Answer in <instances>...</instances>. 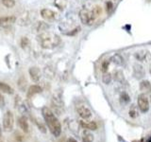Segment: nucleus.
<instances>
[{
    "label": "nucleus",
    "instance_id": "1",
    "mask_svg": "<svg viewBox=\"0 0 151 142\" xmlns=\"http://www.w3.org/2000/svg\"><path fill=\"white\" fill-rule=\"evenodd\" d=\"M42 114L45 117V120L47 126H48L50 132L55 136H59L61 133V126L59 120L54 115V113L48 107H44L42 109Z\"/></svg>",
    "mask_w": 151,
    "mask_h": 142
},
{
    "label": "nucleus",
    "instance_id": "2",
    "mask_svg": "<svg viewBox=\"0 0 151 142\" xmlns=\"http://www.w3.org/2000/svg\"><path fill=\"white\" fill-rule=\"evenodd\" d=\"M38 39H39L42 47H44V49H53V47L58 46L60 43V37L50 32L42 33L38 37Z\"/></svg>",
    "mask_w": 151,
    "mask_h": 142
},
{
    "label": "nucleus",
    "instance_id": "3",
    "mask_svg": "<svg viewBox=\"0 0 151 142\" xmlns=\"http://www.w3.org/2000/svg\"><path fill=\"white\" fill-rule=\"evenodd\" d=\"M79 18L81 22L86 26H92L96 19L93 11H89L87 9H82L79 12Z\"/></svg>",
    "mask_w": 151,
    "mask_h": 142
},
{
    "label": "nucleus",
    "instance_id": "4",
    "mask_svg": "<svg viewBox=\"0 0 151 142\" xmlns=\"http://www.w3.org/2000/svg\"><path fill=\"white\" fill-rule=\"evenodd\" d=\"M14 124L13 115L11 111H7L3 117V127L6 131H12Z\"/></svg>",
    "mask_w": 151,
    "mask_h": 142
},
{
    "label": "nucleus",
    "instance_id": "5",
    "mask_svg": "<svg viewBox=\"0 0 151 142\" xmlns=\"http://www.w3.org/2000/svg\"><path fill=\"white\" fill-rule=\"evenodd\" d=\"M138 108L140 109L141 112L145 113L148 111L149 109V101H148V99L146 98L145 95L144 94H141L140 96L138 97Z\"/></svg>",
    "mask_w": 151,
    "mask_h": 142
},
{
    "label": "nucleus",
    "instance_id": "6",
    "mask_svg": "<svg viewBox=\"0 0 151 142\" xmlns=\"http://www.w3.org/2000/svg\"><path fill=\"white\" fill-rule=\"evenodd\" d=\"M77 112L78 113L79 117L84 120H88L92 117V111L85 105H78L77 107Z\"/></svg>",
    "mask_w": 151,
    "mask_h": 142
},
{
    "label": "nucleus",
    "instance_id": "7",
    "mask_svg": "<svg viewBox=\"0 0 151 142\" xmlns=\"http://www.w3.org/2000/svg\"><path fill=\"white\" fill-rule=\"evenodd\" d=\"M28 72H29V75H30V78L33 82H39L40 79H41V71L40 69L36 67V66H33V67H30L29 70H28Z\"/></svg>",
    "mask_w": 151,
    "mask_h": 142
},
{
    "label": "nucleus",
    "instance_id": "8",
    "mask_svg": "<svg viewBox=\"0 0 151 142\" xmlns=\"http://www.w3.org/2000/svg\"><path fill=\"white\" fill-rule=\"evenodd\" d=\"M56 12L49 9H42L41 11V16L45 20H53L56 17Z\"/></svg>",
    "mask_w": 151,
    "mask_h": 142
},
{
    "label": "nucleus",
    "instance_id": "9",
    "mask_svg": "<svg viewBox=\"0 0 151 142\" xmlns=\"http://www.w3.org/2000/svg\"><path fill=\"white\" fill-rule=\"evenodd\" d=\"M80 125L83 129L87 130H96L97 125L94 121H87V120H80Z\"/></svg>",
    "mask_w": 151,
    "mask_h": 142
},
{
    "label": "nucleus",
    "instance_id": "10",
    "mask_svg": "<svg viewBox=\"0 0 151 142\" xmlns=\"http://www.w3.org/2000/svg\"><path fill=\"white\" fill-rule=\"evenodd\" d=\"M15 16H3L0 17V26H8L12 25L15 22Z\"/></svg>",
    "mask_w": 151,
    "mask_h": 142
},
{
    "label": "nucleus",
    "instance_id": "11",
    "mask_svg": "<svg viewBox=\"0 0 151 142\" xmlns=\"http://www.w3.org/2000/svg\"><path fill=\"white\" fill-rule=\"evenodd\" d=\"M18 123H19V126H20L23 132L28 133V131H29V127H28V122H27V120L26 117H21L19 118Z\"/></svg>",
    "mask_w": 151,
    "mask_h": 142
},
{
    "label": "nucleus",
    "instance_id": "12",
    "mask_svg": "<svg viewBox=\"0 0 151 142\" xmlns=\"http://www.w3.org/2000/svg\"><path fill=\"white\" fill-rule=\"evenodd\" d=\"M42 92V87L39 86V85H31V86L28 88V91H27V97L29 98V97H32V96H34V95L36 94H39Z\"/></svg>",
    "mask_w": 151,
    "mask_h": 142
},
{
    "label": "nucleus",
    "instance_id": "13",
    "mask_svg": "<svg viewBox=\"0 0 151 142\" xmlns=\"http://www.w3.org/2000/svg\"><path fill=\"white\" fill-rule=\"evenodd\" d=\"M133 73L136 78H138V79L143 78L145 76V70L143 68V66L140 64H135L134 69H133Z\"/></svg>",
    "mask_w": 151,
    "mask_h": 142
},
{
    "label": "nucleus",
    "instance_id": "14",
    "mask_svg": "<svg viewBox=\"0 0 151 142\" xmlns=\"http://www.w3.org/2000/svg\"><path fill=\"white\" fill-rule=\"evenodd\" d=\"M149 56V52L146 50H141L135 53V58L140 62H145Z\"/></svg>",
    "mask_w": 151,
    "mask_h": 142
},
{
    "label": "nucleus",
    "instance_id": "15",
    "mask_svg": "<svg viewBox=\"0 0 151 142\" xmlns=\"http://www.w3.org/2000/svg\"><path fill=\"white\" fill-rule=\"evenodd\" d=\"M140 89L141 91L145 92V93H149L151 92V83L148 80H143L140 83Z\"/></svg>",
    "mask_w": 151,
    "mask_h": 142
},
{
    "label": "nucleus",
    "instance_id": "16",
    "mask_svg": "<svg viewBox=\"0 0 151 142\" xmlns=\"http://www.w3.org/2000/svg\"><path fill=\"white\" fill-rule=\"evenodd\" d=\"M93 135L87 129H85L82 134V142H93Z\"/></svg>",
    "mask_w": 151,
    "mask_h": 142
},
{
    "label": "nucleus",
    "instance_id": "17",
    "mask_svg": "<svg viewBox=\"0 0 151 142\" xmlns=\"http://www.w3.org/2000/svg\"><path fill=\"white\" fill-rule=\"evenodd\" d=\"M0 91L3 92V93H7V94H12L13 89L9 86V84L0 82Z\"/></svg>",
    "mask_w": 151,
    "mask_h": 142
},
{
    "label": "nucleus",
    "instance_id": "18",
    "mask_svg": "<svg viewBox=\"0 0 151 142\" xmlns=\"http://www.w3.org/2000/svg\"><path fill=\"white\" fill-rule=\"evenodd\" d=\"M68 4V0H54V5L60 11L66 8Z\"/></svg>",
    "mask_w": 151,
    "mask_h": 142
},
{
    "label": "nucleus",
    "instance_id": "19",
    "mask_svg": "<svg viewBox=\"0 0 151 142\" xmlns=\"http://www.w3.org/2000/svg\"><path fill=\"white\" fill-rule=\"evenodd\" d=\"M111 61H112V63H114L117 65H122L123 64H124V59H123V57L120 54L113 55L111 57Z\"/></svg>",
    "mask_w": 151,
    "mask_h": 142
},
{
    "label": "nucleus",
    "instance_id": "20",
    "mask_svg": "<svg viewBox=\"0 0 151 142\" xmlns=\"http://www.w3.org/2000/svg\"><path fill=\"white\" fill-rule=\"evenodd\" d=\"M102 80H103V83H105V84H109V83H111V75L110 73H104L103 76H102Z\"/></svg>",
    "mask_w": 151,
    "mask_h": 142
},
{
    "label": "nucleus",
    "instance_id": "21",
    "mask_svg": "<svg viewBox=\"0 0 151 142\" xmlns=\"http://www.w3.org/2000/svg\"><path fill=\"white\" fill-rule=\"evenodd\" d=\"M1 1L4 6L7 8H12L15 5V1L14 0H1Z\"/></svg>",
    "mask_w": 151,
    "mask_h": 142
},
{
    "label": "nucleus",
    "instance_id": "22",
    "mask_svg": "<svg viewBox=\"0 0 151 142\" xmlns=\"http://www.w3.org/2000/svg\"><path fill=\"white\" fill-rule=\"evenodd\" d=\"M93 14L96 15V17L97 18L99 15H101V13H102V9L100 6H96V7H93V9H92Z\"/></svg>",
    "mask_w": 151,
    "mask_h": 142
},
{
    "label": "nucleus",
    "instance_id": "23",
    "mask_svg": "<svg viewBox=\"0 0 151 142\" xmlns=\"http://www.w3.org/2000/svg\"><path fill=\"white\" fill-rule=\"evenodd\" d=\"M129 117H132V118H135L137 116H138V112H137L135 106H132V107L129 109Z\"/></svg>",
    "mask_w": 151,
    "mask_h": 142
},
{
    "label": "nucleus",
    "instance_id": "24",
    "mask_svg": "<svg viewBox=\"0 0 151 142\" xmlns=\"http://www.w3.org/2000/svg\"><path fill=\"white\" fill-rule=\"evenodd\" d=\"M114 79L117 80V82H122L124 80V75L121 72V71H116L114 73Z\"/></svg>",
    "mask_w": 151,
    "mask_h": 142
},
{
    "label": "nucleus",
    "instance_id": "25",
    "mask_svg": "<svg viewBox=\"0 0 151 142\" xmlns=\"http://www.w3.org/2000/svg\"><path fill=\"white\" fill-rule=\"evenodd\" d=\"M120 99H121V102H123V103H129V101H130L129 96L127 93H123L121 95V98Z\"/></svg>",
    "mask_w": 151,
    "mask_h": 142
},
{
    "label": "nucleus",
    "instance_id": "26",
    "mask_svg": "<svg viewBox=\"0 0 151 142\" xmlns=\"http://www.w3.org/2000/svg\"><path fill=\"white\" fill-rule=\"evenodd\" d=\"M101 68H102V72L103 73L108 72V68H109V62L108 61H103L102 62Z\"/></svg>",
    "mask_w": 151,
    "mask_h": 142
},
{
    "label": "nucleus",
    "instance_id": "27",
    "mask_svg": "<svg viewBox=\"0 0 151 142\" xmlns=\"http://www.w3.org/2000/svg\"><path fill=\"white\" fill-rule=\"evenodd\" d=\"M112 9H113V4L111 2V1H108L106 3V11L107 12H110L112 11Z\"/></svg>",
    "mask_w": 151,
    "mask_h": 142
},
{
    "label": "nucleus",
    "instance_id": "28",
    "mask_svg": "<svg viewBox=\"0 0 151 142\" xmlns=\"http://www.w3.org/2000/svg\"><path fill=\"white\" fill-rule=\"evenodd\" d=\"M28 45V40H27V37H24L23 39H22V41H21V46H22V47H25V46H27Z\"/></svg>",
    "mask_w": 151,
    "mask_h": 142
},
{
    "label": "nucleus",
    "instance_id": "29",
    "mask_svg": "<svg viewBox=\"0 0 151 142\" xmlns=\"http://www.w3.org/2000/svg\"><path fill=\"white\" fill-rule=\"evenodd\" d=\"M67 142H78L76 139H74V138H69L68 140H67Z\"/></svg>",
    "mask_w": 151,
    "mask_h": 142
},
{
    "label": "nucleus",
    "instance_id": "30",
    "mask_svg": "<svg viewBox=\"0 0 151 142\" xmlns=\"http://www.w3.org/2000/svg\"><path fill=\"white\" fill-rule=\"evenodd\" d=\"M3 101H4V98H3V96L1 94H0V102L1 103H3Z\"/></svg>",
    "mask_w": 151,
    "mask_h": 142
},
{
    "label": "nucleus",
    "instance_id": "31",
    "mask_svg": "<svg viewBox=\"0 0 151 142\" xmlns=\"http://www.w3.org/2000/svg\"><path fill=\"white\" fill-rule=\"evenodd\" d=\"M149 72H150V75H151V66H150V68H149Z\"/></svg>",
    "mask_w": 151,
    "mask_h": 142
},
{
    "label": "nucleus",
    "instance_id": "32",
    "mask_svg": "<svg viewBox=\"0 0 151 142\" xmlns=\"http://www.w3.org/2000/svg\"><path fill=\"white\" fill-rule=\"evenodd\" d=\"M0 137H1V129H0Z\"/></svg>",
    "mask_w": 151,
    "mask_h": 142
}]
</instances>
